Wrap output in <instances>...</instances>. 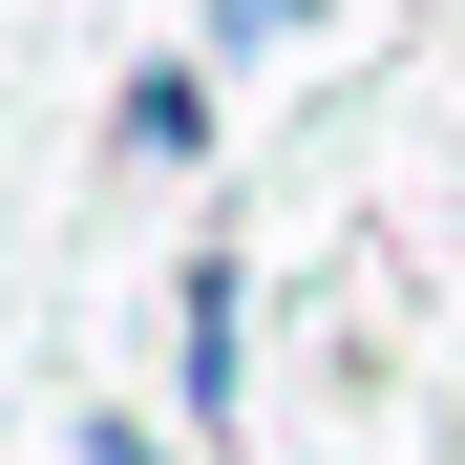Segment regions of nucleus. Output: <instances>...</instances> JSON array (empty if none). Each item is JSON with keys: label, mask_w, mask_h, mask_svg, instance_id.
<instances>
[{"label": "nucleus", "mask_w": 465, "mask_h": 465, "mask_svg": "<svg viewBox=\"0 0 465 465\" xmlns=\"http://www.w3.org/2000/svg\"><path fill=\"white\" fill-rule=\"evenodd\" d=\"M106 148H127V170H191V148H212V85H191V64H148V85L106 106Z\"/></svg>", "instance_id": "obj_2"}, {"label": "nucleus", "mask_w": 465, "mask_h": 465, "mask_svg": "<svg viewBox=\"0 0 465 465\" xmlns=\"http://www.w3.org/2000/svg\"><path fill=\"white\" fill-rule=\"evenodd\" d=\"M170 381H191V423L254 402V275L232 254H191V296H170Z\"/></svg>", "instance_id": "obj_1"}, {"label": "nucleus", "mask_w": 465, "mask_h": 465, "mask_svg": "<svg viewBox=\"0 0 465 465\" xmlns=\"http://www.w3.org/2000/svg\"><path fill=\"white\" fill-rule=\"evenodd\" d=\"M318 22H339V0H212V43H232V64H254V43H318Z\"/></svg>", "instance_id": "obj_3"}]
</instances>
